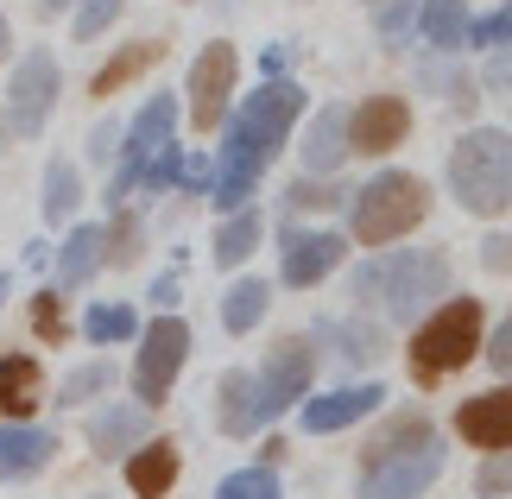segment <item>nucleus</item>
<instances>
[{
  "label": "nucleus",
  "mask_w": 512,
  "mask_h": 499,
  "mask_svg": "<svg viewBox=\"0 0 512 499\" xmlns=\"http://www.w3.org/2000/svg\"><path fill=\"white\" fill-rule=\"evenodd\" d=\"M146 64H159V45H127L121 57H108V64L102 70H95V95H114V89H121V83H133V76H140Z\"/></svg>",
  "instance_id": "26"
},
{
  "label": "nucleus",
  "mask_w": 512,
  "mask_h": 499,
  "mask_svg": "<svg viewBox=\"0 0 512 499\" xmlns=\"http://www.w3.org/2000/svg\"><path fill=\"white\" fill-rule=\"evenodd\" d=\"M310 373H317V348H310L304 335H285V342L266 354V373H253L260 379V417H279V411L298 405V398H310Z\"/></svg>",
  "instance_id": "9"
},
{
  "label": "nucleus",
  "mask_w": 512,
  "mask_h": 499,
  "mask_svg": "<svg viewBox=\"0 0 512 499\" xmlns=\"http://www.w3.org/2000/svg\"><path fill=\"white\" fill-rule=\"evenodd\" d=\"M83 335L89 342H127V335H140V316H133L127 304H95L83 316Z\"/></svg>",
  "instance_id": "28"
},
{
  "label": "nucleus",
  "mask_w": 512,
  "mask_h": 499,
  "mask_svg": "<svg viewBox=\"0 0 512 499\" xmlns=\"http://www.w3.org/2000/svg\"><path fill=\"white\" fill-rule=\"evenodd\" d=\"M234 95V45H203V57L190 64V127L215 133Z\"/></svg>",
  "instance_id": "11"
},
{
  "label": "nucleus",
  "mask_w": 512,
  "mask_h": 499,
  "mask_svg": "<svg viewBox=\"0 0 512 499\" xmlns=\"http://www.w3.org/2000/svg\"><path fill=\"white\" fill-rule=\"evenodd\" d=\"M266 304H272V285H266V278H241V285H228V297H222V329L228 335H247L266 316Z\"/></svg>",
  "instance_id": "24"
},
{
  "label": "nucleus",
  "mask_w": 512,
  "mask_h": 499,
  "mask_svg": "<svg viewBox=\"0 0 512 499\" xmlns=\"http://www.w3.org/2000/svg\"><path fill=\"white\" fill-rule=\"evenodd\" d=\"M7 45H13V32H7V19H0V57H7Z\"/></svg>",
  "instance_id": "43"
},
{
  "label": "nucleus",
  "mask_w": 512,
  "mask_h": 499,
  "mask_svg": "<svg viewBox=\"0 0 512 499\" xmlns=\"http://www.w3.org/2000/svg\"><path fill=\"white\" fill-rule=\"evenodd\" d=\"M449 190L468 215H500L512 203V133L475 127L449 152Z\"/></svg>",
  "instance_id": "4"
},
{
  "label": "nucleus",
  "mask_w": 512,
  "mask_h": 499,
  "mask_svg": "<svg viewBox=\"0 0 512 499\" xmlns=\"http://www.w3.org/2000/svg\"><path fill=\"white\" fill-rule=\"evenodd\" d=\"M443 474V443L424 417H392L380 443H367L361 499H418Z\"/></svg>",
  "instance_id": "2"
},
{
  "label": "nucleus",
  "mask_w": 512,
  "mask_h": 499,
  "mask_svg": "<svg viewBox=\"0 0 512 499\" xmlns=\"http://www.w3.org/2000/svg\"><path fill=\"white\" fill-rule=\"evenodd\" d=\"M475 348H481V304L475 297H456V304H443L418 329V342H411V373H418V386H430V379L468 367Z\"/></svg>",
  "instance_id": "6"
},
{
  "label": "nucleus",
  "mask_w": 512,
  "mask_h": 499,
  "mask_svg": "<svg viewBox=\"0 0 512 499\" xmlns=\"http://www.w3.org/2000/svg\"><path fill=\"white\" fill-rule=\"evenodd\" d=\"M184 361H190V323L184 316H159L140 335V361H133V392H140L146 411L171 392V379L184 373Z\"/></svg>",
  "instance_id": "8"
},
{
  "label": "nucleus",
  "mask_w": 512,
  "mask_h": 499,
  "mask_svg": "<svg viewBox=\"0 0 512 499\" xmlns=\"http://www.w3.org/2000/svg\"><path fill=\"white\" fill-rule=\"evenodd\" d=\"M133 259H140V222L121 215V222L108 228V266H133Z\"/></svg>",
  "instance_id": "33"
},
{
  "label": "nucleus",
  "mask_w": 512,
  "mask_h": 499,
  "mask_svg": "<svg viewBox=\"0 0 512 499\" xmlns=\"http://www.w3.org/2000/svg\"><path fill=\"white\" fill-rule=\"evenodd\" d=\"M114 379V367L108 361H89V367H76L70 379H64V398H57V405H83V398H95Z\"/></svg>",
  "instance_id": "32"
},
{
  "label": "nucleus",
  "mask_w": 512,
  "mask_h": 499,
  "mask_svg": "<svg viewBox=\"0 0 512 499\" xmlns=\"http://www.w3.org/2000/svg\"><path fill=\"white\" fill-rule=\"evenodd\" d=\"M405 133H411V108L399 95H367L348 114V152H392Z\"/></svg>",
  "instance_id": "13"
},
{
  "label": "nucleus",
  "mask_w": 512,
  "mask_h": 499,
  "mask_svg": "<svg viewBox=\"0 0 512 499\" xmlns=\"http://www.w3.org/2000/svg\"><path fill=\"white\" fill-rule=\"evenodd\" d=\"M70 7V0H38V13H64Z\"/></svg>",
  "instance_id": "42"
},
{
  "label": "nucleus",
  "mask_w": 512,
  "mask_h": 499,
  "mask_svg": "<svg viewBox=\"0 0 512 499\" xmlns=\"http://www.w3.org/2000/svg\"><path fill=\"white\" fill-rule=\"evenodd\" d=\"M146 443V405H108L89 417V449L108 455V462H121Z\"/></svg>",
  "instance_id": "16"
},
{
  "label": "nucleus",
  "mask_w": 512,
  "mask_h": 499,
  "mask_svg": "<svg viewBox=\"0 0 512 499\" xmlns=\"http://www.w3.org/2000/svg\"><path fill=\"white\" fill-rule=\"evenodd\" d=\"M487 266H512V241H487Z\"/></svg>",
  "instance_id": "41"
},
{
  "label": "nucleus",
  "mask_w": 512,
  "mask_h": 499,
  "mask_svg": "<svg viewBox=\"0 0 512 499\" xmlns=\"http://www.w3.org/2000/svg\"><path fill=\"white\" fill-rule=\"evenodd\" d=\"M418 32L430 51H462L468 45V7L462 0H424L418 7Z\"/></svg>",
  "instance_id": "22"
},
{
  "label": "nucleus",
  "mask_w": 512,
  "mask_h": 499,
  "mask_svg": "<svg viewBox=\"0 0 512 499\" xmlns=\"http://www.w3.org/2000/svg\"><path fill=\"white\" fill-rule=\"evenodd\" d=\"M57 436L38 430V424H7L0 430V481H26V474H38L51 462Z\"/></svg>",
  "instance_id": "17"
},
{
  "label": "nucleus",
  "mask_w": 512,
  "mask_h": 499,
  "mask_svg": "<svg viewBox=\"0 0 512 499\" xmlns=\"http://www.w3.org/2000/svg\"><path fill=\"white\" fill-rule=\"evenodd\" d=\"M342 196H348V190H336V184H291L285 203H291V209H342Z\"/></svg>",
  "instance_id": "35"
},
{
  "label": "nucleus",
  "mask_w": 512,
  "mask_h": 499,
  "mask_svg": "<svg viewBox=\"0 0 512 499\" xmlns=\"http://www.w3.org/2000/svg\"><path fill=\"white\" fill-rule=\"evenodd\" d=\"M342 342V361L354 367H367V361H380V329H367V323H342V329H329Z\"/></svg>",
  "instance_id": "30"
},
{
  "label": "nucleus",
  "mask_w": 512,
  "mask_h": 499,
  "mask_svg": "<svg viewBox=\"0 0 512 499\" xmlns=\"http://www.w3.org/2000/svg\"><path fill=\"white\" fill-rule=\"evenodd\" d=\"M456 430H462L475 449H494V455L512 449V386L462 398V405H456Z\"/></svg>",
  "instance_id": "14"
},
{
  "label": "nucleus",
  "mask_w": 512,
  "mask_h": 499,
  "mask_svg": "<svg viewBox=\"0 0 512 499\" xmlns=\"http://www.w3.org/2000/svg\"><path fill=\"white\" fill-rule=\"evenodd\" d=\"M424 215H430L424 177L380 171L367 190H354V241H361V247H386V241H399V234H411Z\"/></svg>",
  "instance_id": "5"
},
{
  "label": "nucleus",
  "mask_w": 512,
  "mask_h": 499,
  "mask_svg": "<svg viewBox=\"0 0 512 499\" xmlns=\"http://www.w3.org/2000/svg\"><path fill=\"white\" fill-rule=\"evenodd\" d=\"M171 127H177V102H171V95H152V102L133 114V127H127V165L114 171V184H108V203H114V209H121V196L140 184L146 158L171 146Z\"/></svg>",
  "instance_id": "10"
},
{
  "label": "nucleus",
  "mask_w": 512,
  "mask_h": 499,
  "mask_svg": "<svg viewBox=\"0 0 512 499\" xmlns=\"http://www.w3.org/2000/svg\"><path fill=\"white\" fill-rule=\"evenodd\" d=\"M215 499H279V481H272V468H241L215 487Z\"/></svg>",
  "instance_id": "29"
},
{
  "label": "nucleus",
  "mask_w": 512,
  "mask_h": 499,
  "mask_svg": "<svg viewBox=\"0 0 512 499\" xmlns=\"http://www.w3.org/2000/svg\"><path fill=\"white\" fill-rule=\"evenodd\" d=\"M215 417H222V430L228 436H247V430H260L266 417H260V379L253 373H222V386H215Z\"/></svg>",
  "instance_id": "18"
},
{
  "label": "nucleus",
  "mask_w": 512,
  "mask_h": 499,
  "mask_svg": "<svg viewBox=\"0 0 512 499\" xmlns=\"http://www.w3.org/2000/svg\"><path fill=\"white\" fill-rule=\"evenodd\" d=\"M487 361H494V373H506V379H512V316L494 329V342H487Z\"/></svg>",
  "instance_id": "39"
},
{
  "label": "nucleus",
  "mask_w": 512,
  "mask_h": 499,
  "mask_svg": "<svg viewBox=\"0 0 512 499\" xmlns=\"http://www.w3.org/2000/svg\"><path fill=\"white\" fill-rule=\"evenodd\" d=\"M76 203H83V184H76V165L70 158H57V165L45 171V215L51 222H70Z\"/></svg>",
  "instance_id": "27"
},
{
  "label": "nucleus",
  "mask_w": 512,
  "mask_h": 499,
  "mask_svg": "<svg viewBox=\"0 0 512 499\" xmlns=\"http://www.w3.org/2000/svg\"><path fill=\"white\" fill-rule=\"evenodd\" d=\"M32 329L45 335V342H64V310H57V297H51V291H38V297H32Z\"/></svg>",
  "instance_id": "36"
},
{
  "label": "nucleus",
  "mask_w": 512,
  "mask_h": 499,
  "mask_svg": "<svg viewBox=\"0 0 512 499\" xmlns=\"http://www.w3.org/2000/svg\"><path fill=\"white\" fill-rule=\"evenodd\" d=\"M102 266H108V228H70L64 253H57V285L76 291V285H89Z\"/></svg>",
  "instance_id": "19"
},
{
  "label": "nucleus",
  "mask_w": 512,
  "mask_h": 499,
  "mask_svg": "<svg viewBox=\"0 0 512 499\" xmlns=\"http://www.w3.org/2000/svg\"><path fill=\"white\" fill-rule=\"evenodd\" d=\"M468 45H512V7L487 13V19H468Z\"/></svg>",
  "instance_id": "34"
},
{
  "label": "nucleus",
  "mask_w": 512,
  "mask_h": 499,
  "mask_svg": "<svg viewBox=\"0 0 512 499\" xmlns=\"http://www.w3.org/2000/svg\"><path fill=\"white\" fill-rule=\"evenodd\" d=\"M367 291L386 297L392 323H418V316L449 291V259L437 247H405V253L380 259V266L354 272V297H367Z\"/></svg>",
  "instance_id": "3"
},
{
  "label": "nucleus",
  "mask_w": 512,
  "mask_h": 499,
  "mask_svg": "<svg viewBox=\"0 0 512 499\" xmlns=\"http://www.w3.org/2000/svg\"><path fill=\"white\" fill-rule=\"evenodd\" d=\"M342 158H348V114L342 108H323L317 121H310V133H304V165L329 177Z\"/></svg>",
  "instance_id": "21"
},
{
  "label": "nucleus",
  "mask_w": 512,
  "mask_h": 499,
  "mask_svg": "<svg viewBox=\"0 0 512 499\" xmlns=\"http://www.w3.org/2000/svg\"><path fill=\"white\" fill-rule=\"evenodd\" d=\"M38 386H45V373H38L32 354H7V361H0V411L7 417L38 411Z\"/></svg>",
  "instance_id": "23"
},
{
  "label": "nucleus",
  "mask_w": 512,
  "mask_h": 499,
  "mask_svg": "<svg viewBox=\"0 0 512 499\" xmlns=\"http://www.w3.org/2000/svg\"><path fill=\"white\" fill-rule=\"evenodd\" d=\"M380 386H342V392H323V398H310L304 405V430L310 436H329V430H348V424H361L367 411H380Z\"/></svg>",
  "instance_id": "15"
},
{
  "label": "nucleus",
  "mask_w": 512,
  "mask_h": 499,
  "mask_svg": "<svg viewBox=\"0 0 512 499\" xmlns=\"http://www.w3.org/2000/svg\"><path fill=\"white\" fill-rule=\"evenodd\" d=\"M481 493H512V449H500L494 462L481 468Z\"/></svg>",
  "instance_id": "38"
},
{
  "label": "nucleus",
  "mask_w": 512,
  "mask_h": 499,
  "mask_svg": "<svg viewBox=\"0 0 512 499\" xmlns=\"http://www.w3.org/2000/svg\"><path fill=\"white\" fill-rule=\"evenodd\" d=\"M177 184H184V190H203V184H215V177H209L203 158H184V177H177Z\"/></svg>",
  "instance_id": "40"
},
{
  "label": "nucleus",
  "mask_w": 512,
  "mask_h": 499,
  "mask_svg": "<svg viewBox=\"0 0 512 499\" xmlns=\"http://www.w3.org/2000/svg\"><path fill=\"white\" fill-rule=\"evenodd\" d=\"M424 7V0H392V7L380 13V38H386V45H399V38H405V26H411V13H418Z\"/></svg>",
  "instance_id": "37"
},
{
  "label": "nucleus",
  "mask_w": 512,
  "mask_h": 499,
  "mask_svg": "<svg viewBox=\"0 0 512 499\" xmlns=\"http://www.w3.org/2000/svg\"><path fill=\"white\" fill-rule=\"evenodd\" d=\"M114 19H121V0H76V38H102Z\"/></svg>",
  "instance_id": "31"
},
{
  "label": "nucleus",
  "mask_w": 512,
  "mask_h": 499,
  "mask_svg": "<svg viewBox=\"0 0 512 499\" xmlns=\"http://www.w3.org/2000/svg\"><path fill=\"white\" fill-rule=\"evenodd\" d=\"M0 297H7V278H0Z\"/></svg>",
  "instance_id": "44"
},
{
  "label": "nucleus",
  "mask_w": 512,
  "mask_h": 499,
  "mask_svg": "<svg viewBox=\"0 0 512 499\" xmlns=\"http://www.w3.org/2000/svg\"><path fill=\"white\" fill-rule=\"evenodd\" d=\"M367 7H386V0H367Z\"/></svg>",
  "instance_id": "45"
},
{
  "label": "nucleus",
  "mask_w": 512,
  "mask_h": 499,
  "mask_svg": "<svg viewBox=\"0 0 512 499\" xmlns=\"http://www.w3.org/2000/svg\"><path fill=\"white\" fill-rule=\"evenodd\" d=\"M171 481H177V449L171 443H146V449L127 455V487L140 499H165Z\"/></svg>",
  "instance_id": "20"
},
{
  "label": "nucleus",
  "mask_w": 512,
  "mask_h": 499,
  "mask_svg": "<svg viewBox=\"0 0 512 499\" xmlns=\"http://www.w3.org/2000/svg\"><path fill=\"white\" fill-rule=\"evenodd\" d=\"M253 247H260V215H253V209L228 215L222 234H215V259H222V266H241V259H247Z\"/></svg>",
  "instance_id": "25"
},
{
  "label": "nucleus",
  "mask_w": 512,
  "mask_h": 499,
  "mask_svg": "<svg viewBox=\"0 0 512 499\" xmlns=\"http://www.w3.org/2000/svg\"><path fill=\"white\" fill-rule=\"evenodd\" d=\"M57 89H64V76H57V57L51 51H26L7 83V114H0V133L7 139H38L57 108Z\"/></svg>",
  "instance_id": "7"
},
{
  "label": "nucleus",
  "mask_w": 512,
  "mask_h": 499,
  "mask_svg": "<svg viewBox=\"0 0 512 499\" xmlns=\"http://www.w3.org/2000/svg\"><path fill=\"white\" fill-rule=\"evenodd\" d=\"M342 234H329V228H285V247H279V272H285V285H323L329 272L342 266Z\"/></svg>",
  "instance_id": "12"
},
{
  "label": "nucleus",
  "mask_w": 512,
  "mask_h": 499,
  "mask_svg": "<svg viewBox=\"0 0 512 499\" xmlns=\"http://www.w3.org/2000/svg\"><path fill=\"white\" fill-rule=\"evenodd\" d=\"M304 114V89L298 83H285V76H272L266 89H253L241 114L228 121V139H222V165H215V209H228V215H241L247 209V196L253 184H260V171L272 165V152L285 146V133L291 121Z\"/></svg>",
  "instance_id": "1"
}]
</instances>
